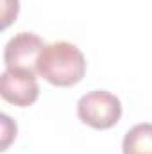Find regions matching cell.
Segmentation results:
<instances>
[{
    "instance_id": "obj_3",
    "label": "cell",
    "mask_w": 152,
    "mask_h": 154,
    "mask_svg": "<svg viewBox=\"0 0 152 154\" xmlns=\"http://www.w3.org/2000/svg\"><path fill=\"white\" fill-rule=\"evenodd\" d=\"M45 41L34 32H18L9 39L4 47V65L7 70H23L36 72L41 50L45 48Z\"/></svg>"
},
{
    "instance_id": "obj_6",
    "label": "cell",
    "mask_w": 152,
    "mask_h": 154,
    "mask_svg": "<svg viewBox=\"0 0 152 154\" xmlns=\"http://www.w3.org/2000/svg\"><path fill=\"white\" fill-rule=\"evenodd\" d=\"M20 0H2V29H7L18 16Z\"/></svg>"
},
{
    "instance_id": "obj_2",
    "label": "cell",
    "mask_w": 152,
    "mask_h": 154,
    "mask_svg": "<svg viewBox=\"0 0 152 154\" xmlns=\"http://www.w3.org/2000/svg\"><path fill=\"white\" fill-rule=\"evenodd\" d=\"M77 116L82 124L99 131H106L118 124L122 116V102L108 90H93L79 99Z\"/></svg>"
},
{
    "instance_id": "obj_4",
    "label": "cell",
    "mask_w": 152,
    "mask_h": 154,
    "mask_svg": "<svg viewBox=\"0 0 152 154\" xmlns=\"http://www.w3.org/2000/svg\"><path fill=\"white\" fill-rule=\"evenodd\" d=\"M0 95L16 108H31L39 97V84L34 72L4 70L0 75Z\"/></svg>"
},
{
    "instance_id": "obj_5",
    "label": "cell",
    "mask_w": 152,
    "mask_h": 154,
    "mask_svg": "<svg viewBox=\"0 0 152 154\" xmlns=\"http://www.w3.org/2000/svg\"><path fill=\"white\" fill-rule=\"evenodd\" d=\"M123 154H152V124L141 122L132 125L122 142Z\"/></svg>"
},
{
    "instance_id": "obj_7",
    "label": "cell",
    "mask_w": 152,
    "mask_h": 154,
    "mask_svg": "<svg viewBox=\"0 0 152 154\" xmlns=\"http://www.w3.org/2000/svg\"><path fill=\"white\" fill-rule=\"evenodd\" d=\"M16 124L11 122V118L7 115H2V151L7 149V145L11 143L13 138H16Z\"/></svg>"
},
{
    "instance_id": "obj_1",
    "label": "cell",
    "mask_w": 152,
    "mask_h": 154,
    "mask_svg": "<svg viewBox=\"0 0 152 154\" xmlns=\"http://www.w3.org/2000/svg\"><path fill=\"white\" fill-rule=\"evenodd\" d=\"M36 72L52 86L70 88L86 75V57L74 43L54 41L41 50Z\"/></svg>"
}]
</instances>
